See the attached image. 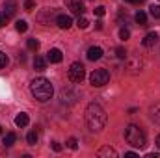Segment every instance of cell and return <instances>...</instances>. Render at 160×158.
<instances>
[{"mask_svg": "<svg viewBox=\"0 0 160 158\" xmlns=\"http://www.w3.org/2000/svg\"><path fill=\"white\" fill-rule=\"evenodd\" d=\"M106 112L101 104L97 102H91L88 104L86 108V125L91 132H101L104 126H106Z\"/></svg>", "mask_w": 160, "mask_h": 158, "instance_id": "obj_1", "label": "cell"}, {"mask_svg": "<svg viewBox=\"0 0 160 158\" xmlns=\"http://www.w3.org/2000/svg\"><path fill=\"white\" fill-rule=\"evenodd\" d=\"M30 93L34 95L36 101L39 102H47L48 99H52V93H54V87L50 84V80L39 77V78H34L30 84Z\"/></svg>", "mask_w": 160, "mask_h": 158, "instance_id": "obj_2", "label": "cell"}, {"mask_svg": "<svg viewBox=\"0 0 160 158\" xmlns=\"http://www.w3.org/2000/svg\"><path fill=\"white\" fill-rule=\"evenodd\" d=\"M125 140H127L132 147H136V149L145 147V141H147L143 128L138 126V125H128V126L125 128Z\"/></svg>", "mask_w": 160, "mask_h": 158, "instance_id": "obj_3", "label": "cell"}, {"mask_svg": "<svg viewBox=\"0 0 160 158\" xmlns=\"http://www.w3.org/2000/svg\"><path fill=\"white\" fill-rule=\"evenodd\" d=\"M108 80H110V73L106 69H95L89 75V84L95 86V87H101V86L108 84Z\"/></svg>", "mask_w": 160, "mask_h": 158, "instance_id": "obj_4", "label": "cell"}, {"mask_svg": "<svg viewBox=\"0 0 160 158\" xmlns=\"http://www.w3.org/2000/svg\"><path fill=\"white\" fill-rule=\"evenodd\" d=\"M67 75H69V80H71V82L80 84L82 80L86 78V69H84V65H82L80 62H75V63H71Z\"/></svg>", "mask_w": 160, "mask_h": 158, "instance_id": "obj_5", "label": "cell"}, {"mask_svg": "<svg viewBox=\"0 0 160 158\" xmlns=\"http://www.w3.org/2000/svg\"><path fill=\"white\" fill-rule=\"evenodd\" d=\"M62 60H63V54H62L60 48H50V50L47 52V62H50V63H60Z\"/></svg>", "mask_w": 160, "mask_h": 158, "instance_id": "obj_6", "label": "cell"}, {"mask_svg": "<svg viewBox=\"0 0 160 158\" xmlns=\"http://www.w3.org/2000/svg\"><path fill=\"white\" fill-rule=\"evenodd\" d=\"M56 22H58V26H60L62 30H67V28H71L73 19H71L69 15H58V17H56Z\"/></svg>", "mask_w": 160, "mask_h": 158, "instance_id": "obj_7", "label": "cell"}, {"mask_svg": "<svg viewBox=\"0 0 160 158\" xmlns=\"http://www.w3.org/2000/svg\"><path fill=\"white\" fill-rule=\"evenodd\" d=\"M157 41H158V34H157V32H149V34L142 39V45L149 48V47H155V45H157Z\"/></svg>", "mask_w": 160, "mask_h": 158, "instance_id": "obj_8", "label": "cell"}, {"mask_svg": "<svg viewBox=\"0 0 160 158\" xmlns=\"http://www.w3.org/2000/svg\"><path fill=\"white\" fill-rule=\"evenodd\" d=\"M97 156H110V158H116L118 156V151L114 149V147H110V145H104V147H101L99 151H97Z\"/></svg>", "mask_w": 160, "mask_h": 158, "instance_id": "obj_9", "label": "cell"}, {"mask_svg": "<svg viewBox=\"0 0 160 158\" xmlns=\"http://www.w3.org/2000/svg\"><path fill=\"white\" fill-rule=\"evenodd\" d=\"M102 58V48L101 47H89L88 48V60L95 62V60H101Z\"/></svg>", "mask_w": 160, "mask_h": 158, "instance_id": "obj_10", "label": "cell"}, {"mask_svg": "<svg viewBox=\"0 0 160 158\" xmlns=\"http://www.w3.org/2000/svg\"><path fill=\"white\" fill-rule=\"evenodd\" d=\"M142 67H143V62L140 60V56H134V58H130V60H128V69H130L132 73L142 71Z\"/></svg>", "mask_w": 160, "mask_h": 158, "instance_id": "obj_11", "label": "cell"}, {"mask_svg": "<svg viewBox=\"0 0 160 158\" xmlns=\"http://www.w3.org/2000/svg\"><path fill=\"white\" fill-rule=\"evenodd\" d=\"M28 121H30V119H28V116L21 112V114L15 117V125H17L19 128H22V126H26V125H28Z\"/></svg>", "mask_w": 160, "mask_h": 158, "instance_id": "obj_12", "label": "cell"}, {"mask_svg": "<svg viewBox=\"0 0 160 158\" xmlns=\"http://www.w3.org/2000/svg\"><path fill=\"white\" fill-rule=\"evenodd\" d=\"M149 116H151V119H153L155 123H160V104L151 106V110H149Z\"/></svg>", "mask_w": 160, "mask_h": 158, "instance_id": "obj_13", "label": "cell"}, {"mask_svg": "<svg viewBox=\"0 0 160 158\" xmlns=\"http://www.w3.org/2000/svg\"><path fill=\"white\" fill-rule=\"evenodd\" d=\"M34 67H36L38 71H45V67H47V60H45L43 56H36V60H34Z\"/></svg>", "mask_w": 160, "mask_h": 158, "instance_id": "obj_14", "label": "cell"}, {"mask_svg": "<svg viewBox=\"0 0 160 158\" xmlns=\"http://www.w3.org/2000/svg\"><path fill=\"white\" fill-rule=\"evenodd\" d=\"M15 140H17V136H15L13 132H8V134L4 136V145H6V147H11V145L15 143Z\"/></svg>", "mask_w": 160, "mask_h": 158, "instance_id": "obj_15", "label": "cell"}, {"mask_svg": "<svg viewBox=\"0 0 160 158\" xmlns=\"http://www.w3.org/2000/svg\"><path fill=\"white\" fill-rule=\"evenodd\" d=\"M71 11H73V13H75V15H82V13H84V6H82V4H80V2H71Z\"/></svg>", "mask_w": 160, "mask_h": 158, "instance_id": "obj_16", "label": "cell"}, {"mask_svg": "<svg viewBox=\"0 0 160 158\" xmlns=\"http://www.w3.org/2000/svg\"><path fill=\"white\" fill-rule=\"evenodd\" d=\"M26 140H28V143H30V145H36V143H38V140H39V134H38L36 130H32V132H28Z\"/></svg>", "mask_w": 160, "mask_h": 158, "instance_id": "obj_17", "label": "cell"}, {"mask_svg": "<svg viewBox=\"0 0 160 158\" xmlns=\"http://www.w3.org/2000/svg\"><path fill=\"white\" fill-rule=\"evenodd\" d=\"M15 28H17V32L24 34V32L28 30V24H26V21H17V22H15Z\"/></svg>", "mask_w": 160, "mask_h": 158, "instance_id": "obj_18", "label": "cell"}, {"mask_svg": "<svg viewBox=\"0 0 160 158\" xmlns=\"http://www.w3.org/2000/svg\"><path fill=\"white\" fill-rule=\"evenodd\" d=\"M134 19H136V22H138V24H145V22H147V15H145L143 11H138Z\"/></svg>", "mask_w": 160, "mask_h": 158, "instance_id": "obj_19", "label": "cell"}, {"mask_svg": "<svg viewBox=\"0 0 160 158\" xmlns=\"http://www.w3.org/2000/svg\"><path fill=\"white\" fill-rule=\"evenodd\" d=\"M26 47H28L30 50H38V48H39V41L36 39V37H32V39H28Z\"/></svg>", "mask_w": 160, "mask_h": 158, "instance_id": "obj_20", "label": "cell"}, {"mask_svg": "<svg viewBox=\"0 0 160 158\" xmlns=\"http://www.w3.org/2000/svg\"><path fill=\"white\" fill-rule=\"evenodd\" d=\"M4 13H6V15H8V17H11V15H13V13H15V4H13V2H11V0H9V2H8V4H6V11H4Z\"/></svg>", "mask_w": 160, "mask_h": 158, "instance_id": "obj_21", "label": "cell"}, {"mask_svg": "<svg viewBox=\"0 0 160 158\" xmlns=\"http://www.w3.org/2000/svg\"><path fill=\"white\" fill-rule=\"evenodd\" d=\"M77 26H78V28H82V30H86V28L89 26V22H88V19H86V17H78Z\"/></svg>", "mask_w": 160, "mask_h": 158, "instance_id": "obj_22", "label": "cell"}, {"mask_svg": "<svg viewBox=\"0 0 160 158\" xmlns=\"http://www.w3.org/2000/svg\"><path fill=\"white\" fill-rule=\"evenodd\" d=\"M67 147L73 149V151L78 149V140H77V138H69V140H67Z\"/></svg>", "mask_w": 160, "mask_h": 158, "instance_id": "obj_23", "label": "cell"}, {"mask_svg": "<svg viewBox=\"0 0 160 158\" xmlns=\"http://www.w3.org/2000/svg\"><path fill=\"white\" fill-rule=\"evenodd\" d=\"M149 11H151V15H153L155 19H160V6H155V4H153V6L149 7Z\"/></svg>", "mask_w": 160, "mask_h": 158, "instance_id": "obj_24", "label": "cell"}, {"mask_svg": "<svg viewBox=\"0 0 160 158\" xmlns=\"http://www.w3.org/2000/svg\"><path fill=\"white\" fill-rule=\"evenodd\" d=\"M119 37H121L123 41H127L128 37H130V32H128L127 28H121V30H119Z\"/></svg>", "mask_w": 160, "mask_h": 158, "instance_id": "obj_25", "label": "cell"}, {"mask_svg": "<svg viewBox=\"0 0 160 158\" xmlns=\"http://www.w3.org/2000/svg\"><path fill=\"white\" fill-rule=\"evenodd\" d=\"M6 65H8V56L4 52H0V69H4Z\"/></svg>", "mask_w": 160, "mask_h": 158, "instance_id": "obj_26", "label": "cell"}, {"mask_svg": "<svg viewBox=\"0 0 160 158\" xmlns=\"http://www.w3.org/2000/svg\"><path fill=\"white\" fill-rule=\"evenodd\" d=\"M34 6H36V4H34V0H26V2H24V9H26V11H32V9H34Z\"/></svg>", "mask_w": 160, "mask_h": 158, "instance_id": "obj_27", "label": "cell"}, {"mask_svg": "<svg viewBox=\"0 0 160 158\" xmlns=\"http://www.w3.org/2000/svg\"><path fill=\"white\" fill-rule=\"evenodd\" d=\"M93 11H95V15H99V17H102V15H104V6H97V7H95Z\"/></svg>", "mask_w": 160, "mask_h": 158, "instance_id": "obj_28", "label": "cell"}, {"mask_svg": "<svg viewBox=\"0 0 160 158\" xmlns=\"http://www.w3.org/2000/svg\"><path fill=\"white\" fill-rule=\"evenodd\" d=\"M116 52H118V58H123V60H125V58H127V50H125V48H123V47H119V48H118V50H116Z\"/></svg>", "mask_w": 160, "mask_h": 158, "instance_id": "obj_29", "label": "cell"}, {"mask_svg": "<svg viewBox=\"0 0 160 158\" xmlns=\"http://www.w3.org/2000/svg\"><path fill=\"white\" fill-rule=\"evenodd\" d=\"M8 19H9V17H8L6 13H0V26H4V24L8 22Z\"/></svg>", "mask_w": 160, "mask_h": 158, "instance_id": "obj_30", "label": "cell"}, {"mask_svg": "<svg viewBox=\"0 0 160 158\" xmlns=\"http://www.w3.org/2000/svg\"><path fill=\"white\" fill-rule=\"evenodd\" d=\"M52 149H54L56 153H60V151H62V145H60L58 141H54V143H52Z\"/></svg>", "mask_w": 160, "mask_h": 158, "instance_id": "obj_31", "label": "cell"}, {"mask_svg": "<svg viewBox=\"0 0 160 158\" xmlns=\"http://www.w3.org/2000/svg\"><path fill=\"white\" fill-rule=\"evenodd\" d=\"M125 156H127V158H134V156H136V153H132V151H130V153H125Z\"/></svg>", "mask_w": 160, "mask_h": 158, "instance_id": "obj_32", "label": "cell"}, {"mask_svg": "<svg viewBox=\"0 0 160 158\" xmlns=\"http://www.w3.org/2000/svg\"><path fill=\"white\" fill-rule=\"evenodd\" d=\"M147 158H160V155H158V153H157V155H155V153H151V155H147Z\"/></svg>", "mask_w": 160, "mask_h": 158, "instance_id": "obj_33", "label": "cell"}, {"mask_svg": "<svg viewBox=\"0 0 160 158\" xmlns=\"http://www.w3.org/2000/svg\"><path fill=\"white\" fill-rule=\"evenodd\" d=\"M128 4H140V2H143V0H127Z\"/></svg>", "mask_w": 160, "mask_h": 158, "instance_id": "obj_34", "label": "cell"}, {"mask_svg": "<svg viewBox=\"0 0 160 158\" xmlns=\"http://www.w3.org/2000/svg\"><path fill=\"white\" fill-rule=\"evenodd\" d=\"M157 147L160 149V134H158V138H157Z\"/></svg>", "mask_w": 160, "mask_h": 158, "instance_id": "obj_35", "label": "cell"}, {"mask_svg": "<svg viewBox=\"0 0 160 158\" xmlns=\"http://www.w3.org/2000/svg\"><path fill=\"white\" fill-rule=\"evenodd\" d=\"M0 134H2V126H0Z\"/></svg>", "mask_w": 160, "mask_h": 158, "instance_id": "obj_36", "label": "cell"}]
</instances>
